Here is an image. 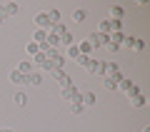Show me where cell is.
<instances>
[{
    "mask_svg": "<svg viewBox=\"0 0 150 132\" xmlns=\"http://www.w3.org/2000/svg\"><path fill=\"white\" fill-rule=\"evenodd\" d=\"M5 20H8V18L3 15V13H0V25H5Z\"/></svg>",
    "mask_w": 150,
    "mask_h": 132,
    "instance_id": "obj_29",
    "label": "cell"
},
{
    "mask_svg": "<svg viewBox=\"0 0 150 132\" xmlns=\"http://www.w3.org/2000/svg\"><path fill=\"white\" fill-rule=\"evenodd\" d=\"M110 18L112 20H123L125 18V8L123 5H110Z\"/></svg>",
    "mask_w": 150,
    "mask_h": 132,
    "instance_id": "obj_8",
    "label": "cell"
},
{
    "mask_svg": "<svg viewBox=\"0 0 150 132\" xmlns=\"http://www.w3.org/2000/svg\"><path fill=\"white\" fill-rule=\"evenodd\" d=\"M83 110H85V107H83L80 102H70V112H73V115H80Z\"/></svg>",
    "mask_w": 150,
    "mask_h": 132,
    "instance_id": "obj_25",
    "label": "cell"
},
{
    "mask_svg": "<svg viewBox=\"0 0 150 132\" xmlns=\"http://www.w3.org/2000/svg\"><path fill=\"white\" fill-rule=\"evenodd\" d=\"M25 50H28V55H30V58H35V55L40 53V45H38V42H33V40H30V42H28V48H25Z\"/></svg>",
    "mask_w": 150,
    "mask_h": 132,
    "instance_id": "obj_19",
    "label": "cell"
},
{
    "mask_svg": "<svg viewBox=\"0 0 150 132\" xmlns=\"http://www.w3.org/2000/svg\"><path fill=\"white\" fill-rule=\"evenodd\" d=\"M95 102H98L95 92H85V95L80 97V105H83V107H93V105H95Z\"/></svg>",
    "mask_w": 150,
    "mask_h": 132,
    "instance_id": "obj_9",
    "label": "cell"
},
{
    "mask_svg": "<svg viewBox=\"0 0 150 132\" xmlns=\"http://www.w3.org/2000/svg\"><path fill=\"white\" fill-rule=\"evenodd\" d=\"M78 65H80L83 70H88V72H95L98 70V62L90 58V55H80V58H78Z\"/></svg>",
    "mask_w": 150,
    "mask_h": 132,
    "instance_id": "obj_3",
    "label": "cell"
},
{
    "mask_svg": "<svg viewBox=\"0 0 150 132\" xmlns=\"http://www.w3.org/2000/svg\"><path fill=\"white\" fill-rule=\"evenodd\" d=\"M63 97H65L68 102H80V97H83V95L75 90L73 85H70V87H63Z\"/></svg>",
    "mask_w": 150,
    "mask_h": 132,
    "instance_id": "obj_4",
    "label": "cell"
},
{
    "mask_svg": "<svg viewBox=\"0 0 150 132\" xmlns=\"http://www.w3.org/2000/svg\"><path fill=\"white\" fill-rule=\"evenodd\" d=\"M75 45H78V50H80V55H90L93 53V45L88 40H83V42H75Z\"/></svg>",
    "mask_w": 150,
    "mask_h": 132,
    "instance_id": "obj_14",
    "label": "cell"
},
{
    "mask_svg": "<svg viewBox=\"0 0 150 132\" xmlns=\"http://www.w3.org/2000/svg\"><path fill=\"white\" fill-rule=\"evenodd\" d=\"M0 132H15V130H10V127H0Z\"/></svg>",
    "mask_w": 150,
    "mask_h": 132,
    "instance_id": "obj_30",
    "label": "cell"
},
{
    "mask_svg": "<svg viewBox=\"0 0 150 132\" xmlns=\"http://www.w3.org/2000/svg\"><path fill=\"white\" fill-rule=\"evenodd\" d=\"M0 13H3L5 18L18 15V13H20V5H18V3H5V5H0Z\"/></svg>",
    "mask_w": 150,
    "mask_h": 132,
    "instance_id": "obj_6",
    "label": "cell"
},
{
    "mask_svg": "<svg viewBox=\"0 0 150 132\" xmlns=\"http://www.w3.org/2000/svg\"><path fill=\"white\" fill-rule=\"evenodd\" d=\"M105 50H108V53H118V50H120V45H112V42H108V45H105Z\"/></svg>",
    "mask_w": 150,
    "mask_h": 132,
    "instance_id": "obj_28",
    "label": "cell"
},
{
    "mask_svg": "<svg viewBox=\"0 0 150 132\" xmlns=\"http://www.w3.org/2000/svg\"><path fill=\"white\" fill-rule=\"evenodd\" d=\"M60 42H65V45H73V42H75V37H73V32H65V35L60 37Z\"/></svg>",
    "mask_w": 150,
    "mask_h": 132,
    "instance_id": "obj_26",
    "label": "cell"
},
{
    "mask_svg": "<svg viewBox=\"0 0 150 132\" xmlns=\"http://www.w3.org/2000/svg\"><path fill=\"white\" fill-rule=\"evenodd\" d=\"M135 40H138L135 35H125V40L120 42V48H128V50H133V48H135Z\"/></svg>",
    "mask_w": 150,
    "mask_h": 132,
    "instance_id": "obj_16",
    "label": "cell"
},
{
    "mask_svg": "<svg viewBox=\"0 0 150 132\" xmlns=\"http://www.w3.org/2000/svg\"><path fill=\"white\" fill-rule=\"evenodd\" d=\"M40 82H43V75L40 72H30L28 75V85H40Z\"/></svg>",
    "mask_w": 150,
    "mask_h": 132,
    "instance_id": "obj_20",
    "label": "cell"
},
{
    "mask_svg": "<svg viewBox=\"0 0 150 132\" xmlns=\"http://www.w3.org/2000/svg\"><path fill=\"white\" fill-rule=\"evenodd\" d=\"M15 70H18V72H23V75H30L33 72V60H23Z\"/></svg>",
    "mask_w": 150,
    "mask_h": 132,
    "instance_id": "obj_11",
    "label": "cell"
},
{
    "mask_svg": "<svg viewBox=\"0 0 150 132\" xmlns=\"http://www.w3.org/2000/svg\"><path fill=\"white\" fill-rule=\"evenodd\" d=\"M130 87H133V82H130V80H125V77L118 82V90H120V92H125V95L130 92Z\"/></svg>",
    "mask_w": 150,
    "mask_h": 132,
    "instance_id": "obj_21",
    "label": "cell"
},
{
    "mask_svg": "<svg viewBox=\"0 0 150 132\" xmlns=\"http://www.w3.org/2000/svg\"><path fill=\"white\" fill-rule=\"evenodd\" d=\"M135 53H143V50H145V40H140V37H138V40H135Z\"/></svg>",
    "mask_w": 150,
    "mask_h": 132,
    "instance_id": "obj_27",
    "label": "cell"
},
{
    "mask_svg": "<svg viewBox=\"0 0 150 132\" xmlns=\"http://www.w3.org/2000/svg\"><path fill=\"white\" fill-rule=\"evenodd\" d=\"M33 20H35V25H38V30H48L50 32V18H48V10H40V13H35V18H33Z\"/></svg>",
    "mask_w": 150,
    "mask_h": 132,
    "instance_id": "obj_1",
    "label": "cell"
},
{
    "mask_svg": "<svg viewBox=\"0 0 150 132\" xmlns=\"http://www.w3.org/2000/svg\"><path fill=\"white\" fill-rule=\"evenodd\" d=\"M48 18H50V25H58V22H60V10H58V8L48 10Z\"/></svg>",
    "mask_w": 150,
    "mask_h": 132,
    "instance_id": "obj_17",
    "label": "cell"
},
{
    "mask_svg": "<svg viewBox=\"0 0 150 132\" xmlns=\"http://www.w3.org/2000/svg\"><path fill=\"white\" fill-rule=\"evenodd\" d=\"M98 32H100V35H110V20H100Z\"/></svg>",
    "mask_w": 150,
    "mask_h": 132,
    "instance_id": "obj_22",
    "label": "cell"
},
{
    "mask_svg": "<svg viewBox=\"0 0 150 132\" xmlns=\"http://www.w3.org/2000/svg\"><path fill=\"white\" fill-rule=\"evenodd\" d=\"M65 53H68V58H73V60L80 58V50H78V45H75V42H73V45H68V50H65Z\"/></svg>",
    "mask_w": 150,
    "mask_h": 132,
    "instance_id": "obj_18",
    "label": "cell"
},
{
    "mask_svg": "<svg viewBox=\"0 0 150 132\" xmlns=\"http://www.w3.org/2000/svg\"><path fill=\"white\" fill-rule=\"evenodd\" d=\"M45 40H48V30H35V35H33V42H38V45H43Z\"/></svg>",
    "mask_w": 150,
    "mask_h": 132,
    "instance_id": "obj_13",
    "label": "cell"
},
{
    "mask_svg": "<svg viewBox=\"0 0 150 132\" xmlns=\"http://www.w3.org/2000/svg\"><path fill=\"white\" fill-rule=\"evenodd\" d=\"M143 132H150V127H145V130H143Z\"/></svg>",
    "mask_w": 150,
    "mask_h": 132,
    "instance_id": "obj_31",
    "label": "cell"
},
{
    "mask_svg": "<svg viewBox=\"0 0 150 132\" xmlns=\"http://www.w3.org/2000/svg\"><path fill=\"white\" fill-rule=\"evenodd\" d=\"M73 20H75V22H85V20H88V10H83V8H78V10L73 13Z\"/></svg>",
    "mask_w": 150,
    "mask_h": 132,
    "instance_id": "obj_15",
    "label": "cell"
},
{
    "mask_svg": "<svg viewBox=\"0 0 150 132\" xmlns=\"http://www.w3.org/2000/svg\"><path fill=\"white\" fill-rule=\"evenodd\" d=\"M88 42H90L93 48H105L108 45V35H100V32H90V35H88Z\"/></svg>",
    "mask_w": 150,
    "mask_h": 132,
    "instance_id": "obj_2",
    "label": "cell"
},
{
    "mask_svg": "<svg viewBox=\"0 0 150 132\" xmlns=\"http://www.w3.org/2000/svg\"><path fill=\"white\" fill-rule=\"evenodd\" d=\"M45 60H48V55H45V53H38L35 58H33V65H40V67H43V62H45Z\"/></svg>",
    "mask_w": 150,
    "mask_h": 132,
    "instance_id": "obj_24",
    "label": "cell"
},
{
    "mask_svg": "<svg viewBox=\"0 0 150 132\" xmlns=\"http://www.w3.org/2000/svg\"><path fill=\"white\" fill-rule=\"evenodd\" d=\"M50 32H53V35H58V37H63L68 30H65V25H63V22H58V25H53V27H50Z\"/></svg>",
    "mask_w": 150,
    "mask_h": 132,
    "instance_id": "obj_23",
    "label": "cell"
},
{
    "mask_svg": "<svg viewBox=\"0 0 150 132\" xmlns=\"http://www.w3.org/2000/svg\"><path fill=\"white\" fill-rule=\"evenodd\" d=\"M145 102H148V97L140 92V95H135V97H130V105L133 107H145Z\"/></svg>",
    "mask_w": 150,
    "mask_h": 132,
    "instance_id": "obj_12",
    "label": "cell"
},
{
    "mask_svg": "<svg viewBox=\"0 0 150 132\" xmlns=\"http://www.w3.org/2000/svg\"><path fill=\"white\" fill-rule=\"evenodd\" d=\"M50 75H53V77H55V80L60 82V87H70V77H68V75L63 72V70H53Z\"/></svg>",
    "mask_w": 150,
    "mask_h": 132,
    "instance_id": "obj_7",
    "label": "cell"
},
{
    "mask_svg": "<svg viewBox=\"0 0 150 132\" xmlns=\"http://www.w3.org/2000/svg\"><path fill=\"white\" fill-rule=\"evenodd\" d=\"M13 102H15L18 107H25V105H28V95H25L23 90H18L15 95H13Z\"/></svg>",
    "mask_w": 150,
    "mask_h": 132,
    "instance_id": "obj_10",
    "label": "cell"
},
{
    "mask_svg": "<svg viewBox=\"0 0 150 132\" xmlns=\"http://www.w3.org/2000/svg\"><path fill=\"white\" fill-rule=\"evenodd\" d=\"M8 80H10L13 85H28V75L18 72V70H10V72H8Z\"/></svg>",
    "mask_w": 150,
    "mask_h": 132,
    "instance_id": "obj_5",
    "label": "cell"
}]
</instances>
